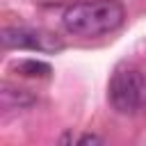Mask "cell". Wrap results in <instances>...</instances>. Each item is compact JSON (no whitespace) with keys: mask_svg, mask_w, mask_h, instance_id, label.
I'll return each instance as SVG.
<instances>
[{"mask_svg":"<svg viewBox=\"0 0 146 146\" xmlns=\"http://www.w3.org/2000/svg\"><path fill=\"white\" fill-rule=\"evenodd\" d=\"M125 21V9L119 0H84L64 9L62 25L75 36H103L119 30Z\"/></svg>","mask_w":146,"mask_h":146,"instance_id":"obj_1","label":"cell"},{"mask_svg":"<svg viewBox=\"0 0 146 146\" xmlns=\"http://www.w3.org/2000/svg\"><path fill=\"white\" fill-rule=\"evenodd\" d=\"M94 141H103L100 137H96V135H84V137H80L78 139V144H94Z\"/></svg>","mask_w":146,"mask_h":146,"instance_id":"obj_5","label":"cell"},{"mask_svg":"<svg viewBox=\"0 0 146 146\" xmlns=\"http://www.w3.org/2000/svg\"><path fill=\"white\" fill-rule=\"evenodd\" d=\"M16 71L27 78H48L52 68H50V64H46L41 59H23L16 64Z\"/></svg>","mask_w":146,"mask_h":146,"instance_id":"obj_4","label":"cell"},{"mask_svg":"<svg viewBox=\"0 0 146 146\" xmlns=\"http://www.w3.org/2000/svg\"><path fill=\"white\" fill-rule=\"evenodd\" d=\"M2 46L16 48V50H36V52H57L64 48V43L57 34L34 30V27H5Z\"/></svg>","mask_w":146,"mask_h":146,"instance_id":"obj_3","label":"cell"},{"mask_svg":"<svg viewBox=\"0 0 146 146\" xmlns=\"http://www.w3.org/2000/svg\"><path fill=\"white\" fill-rule=\"evenodd\" d=\"M110 105L119 114H135L146 103V75L132 64H121L107 84Z\"/></svg>","mask_w":146,"mask_h":146,"instance_id":"obj_2","label":"cell"}]
</instances>
